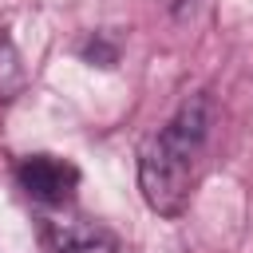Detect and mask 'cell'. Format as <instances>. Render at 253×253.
<instances>
[{"label":"cell","mask_w":253,"mask_h":253,"mask_svg":"<svg viewBox=\"0 0 253 253\" xmlns=\"http://www.w3.org/2000/svg\"><path fill=\"white\" fill-rule=\"evenodd\" d=\"M210 138V95H190L166 126L138 146V186L154 213L178 217L190 202L194 174Z\"/></svg>","instance_id":"6da1fadb"},{"label":"cell","mask_w":253,"mask_h":253,"mask_svg":"<svg viewBox=\"0 0 253 253\" xmlns=\"http://www.w3.org/2000/svg\"><path fill=\"white\" fill-rule=\"evenodd\" d=\"M16 182L20 190L40 202V206H63L75 186H79V170L67 162V158H51V154H28L20 166H16Z\"/></svg>","instance_id":"7a4b0ae2"},{"label":"cell","mask_w":253,"mask_h":253,"mask_svg":"<svg viewBox=\"0 0 253 253\" xmlns=\"http://www.w3.org/2000/svg\"><path fill=\"white\" fill-rule=\"evenodd\" d=\"M43 245H47V253H115L111 233L87 217H47Z\"/></svg>","instance_id":"3957f363"},{"label":"cell","mask_w":253,"mask_h":253,"mask_svg":"<svg viewBox=\"0 0 253 253\" xmlns=\"http://www.w3.org/2000/svg\"><path fill=\"white\" fill-rule=\"evenodd\" d=\"M20 87H24V63H20V51H16V43L0 32V103L16 99Z\"/></svg>","instance_id":"277c9868"},{"label":"cell","mask_w":253,"mask_h":253,"mask_svg":"<svg viewBox=\"0 0 253 253\" xmlns=\"http://www.w3.org/2000/svg\"><path fill=\"white\" fill-rule=\"evenodd\" d=\"M79 55H83L87 63H95V67H115V63H119V47H115L103 32L87 36V40L79 43Z\"/></svg>","instance_id":"5b68a950"}]
</instances>
